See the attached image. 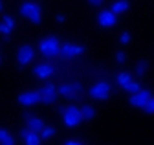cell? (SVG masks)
<instances>
[{
    "label": "cell",
    "mask_w": 154,
    "mask_h": 145,
    "mask_svg": "<svg viewBox=\"0 0 154 145\" xmlns=\"http://www.w3.org/2000/svg\"><path fill=\"white\" fill-rule=\"evenodd\" d=\"M22 138H24V141L28 143V145H41L44 140L41 138V134L38 132H33V131H22Z\"/></svg>",
    "instance_id": "13"
},
{
    "label": "cell",
    "mask_w": 154,
    "mask_h": 145,
    "mask_svg": "<svg viewBox=\"0 0 154 145\" xmlns=\"http://www.w3.org/2000/svg\"><path fill=\"white\" fill-rule=\"evenodd\" d=\"M88 2H90L92 6H95V8H99V6L103 4V0H88Z\"/></svg>",
    "instance_id": "29"
},
{
    "label": "cell",
    "mask_w": 154,
    "mask_h": 145,
    "mask_svg": "<svg viewBox=\"0 0 154 145\" xmlns=\"http://www.w3.org/2000/svg\"><path fill=\"white\" fill-rule=\"evenodd\" d=\"M150 96H152L150 90H147V88H140L138 92H134V94L128 97V103H130L134 108H141V110H143V106H145V103L149 101Z\"/></svg>",
    "instance_id": "5"
},
{
    "label": "cell",
    "mask_w": 154,
    "mask_h": 145,
    "mask_svg": "<svg viewBox=\"0 0 154 145\" xmlns=\"http://www.w3.org/2000/svg\"><path fill=\"white\" fill-rule=\"evenodd\" d=\"M63 119H64V125L73 129L77 127L81 121H83V114H81V108L75 106V105H68L63 108Z\"/></svg>",
    "instance_id": "3"
},
{
    "label": "cell",
    "mask_w": 154,
    "mask_h": 145,
    "mask_svg": "<svg viewBox=\"0 0 154 145\" xmlns=\"http://www.w3.org/2000/svg\"><path fill=\"white\" fill-rule=\"evenodd\" d=\"M57 101V94L55 96H41V103H44V105H53Z\"/></svg>",
    "instance_id": "23"
},
{
    "label": "cell",
    "mask_w": 154,
    "mask_h": 145,
    "mask_svg": "<svg viewBox=\"0 0 154 145\" xmlns=\"http://www.w3.org/2000/svg\"><path fill=\"white\" fill-rule=\"evenodd\" d=\"M130 39H132V37H130V33H128V31H125V33H121V39H119V41H121L123 44H128V42H130Z\"/></svg>",
    "instance_id": "27"
},
{
    "label": "cell",
    "mask_w": 154,
    "mask_h": 145,
    "mask_svg": "<svg viewBox=\"0 0 154 145\" xmlns=\"http://www.w3.org/2000/svg\"><path fill=\"white\" fill-rule=\"evenodd\" d=\"M33 59H35V48L31 44H24V46L18 48V51H17V61H18V64H20V66H26V64L33 63Z\"/></svg>",
    "instance_id": "6"
},
{
    "label": "cell",
    "mask_w": 154,
    "mask_h": 145,
    "mask_svg": "<svg viewBox=\"0 0 154 145\" xmlns=\"http://www.w3.org/2000/svg\"><path fill=\"white\" fill-rule=\"evenodd\" d=\"M33 74H35V77L46 81V79H50V77L55 74V66H53L51 63H38V64L33 68Z\"/></svg>",
    "instance_id": "9"
},
{
    "label": "cell",
    "mask_w": 154,
    "mask_h": 145,
    "mask_svg": "<svg viewBox=\"0 0 154 145\" xmlns=\"http://www.w3.org/2000/svg\"><path fill=\"white\" fill-rule=\"evenodd\" d=\"M147 68H149V63H147V61H140V63L136 64V76H138V77H143V76L147 74Z\"/></svg>",
    "instance_id": "21"
},
{
    "label": "cell",
    "mask_w": 154,
    "mask_h": 145,
    "mask_svg": "<svg viewBox=\"0 0 154 145\" xmlns=\"http://www.w3.org/2000/svg\"><path fill=\"white\" fill-rule=\"evenodd\" d=\"M81 114H83V119L92 121V119L95 118V108H94L92 105H83V106H81Z\"/></svg>",
    "instance_id": "15"
},
{
    "label": "cell",
    "mask_w": 154,
    "mask_h": 145,
    "mask_svg": "<svg viewBox=\"0 0 154 145\" xmlns=\"http://www.w3.org/2000/svg\"><path fill=\"white\" fill-rule=\"evenodd\" d=\"M57 92L64 97H77V94L81 92V85L79 83H68V85H61L57 88Z\"/></svg>",
    "instance_id": "11"
},
{
    "label": "cell",
    "mask_w": 154,
    "mask_h": 145,
    "mask_svg": "<svg viewBox=\"0 0 154 145\" xmlns=\"http://www.w3.org/2000/svg\"><path fill=\"white\" fill-rule=\"evenodd\" d=\"M57 20H59V22H64L66 19H64V15H57Z\"/></svg>",
    "instance_id": "30"
},
{
    "label": "cell",
    "mask_w": 154,
    "mask_h": 145,
    "mask_svg": "<svg viewBox=\"0 0 154 145\" xmlns=\"http://www.w3.org/2000/svg\"><path fill=\"white\" fill-rule=\"evenodd\" d=\"M2 8H4V4H2V0H0V11H2Z\"/></svg>",
    "instance_id": "31"
},
{
    "label": "cell",
    "mask_w": 154,
    "mask_h": 145,
    "mask_svg": "<svg viewBox=\"0 0 154 145\" xmlns=\"http://www.w3.org/2000/svg\"><path fill=\"white\" fill-rule=\"evenodd\" d=\"M18 103L22 106H33L37 103H41V92L38 90H29V92H22L18 96Z\"/></svg>",
    "instance_id": "10"
},
{
    "label": "cell",
    "mask_w": 154,
    "mask_h": 145,
    "mask_svg": "<svg viewBox=\"0 0 154 145\" xmlns=\"http://www.w3.org/2000/svg\"><path fill=\"white\" fill-rule=\"evenodd\" d=\"M130 9V2L128 0H116V2L112 4V11L116 15H121V13H127Z\"/></svg>",
    "instance_id": "14"
},
{
    "label": "cell",
    "mask_w": 154,
    "mask_h": 145,
    "mask_svg": "<svg viewBox=\"0 0 154 145\" xmlns=\"http://www.w3.org/2000/svg\"><path fill=\"white\" fill-rule=\"evenodd\" d=\"M2 22H4L6 26H9V28H15V20H13V17H9V15H6V17H4Z\"/></svg>",
    "instance_id": "25"
},
{
    "label": "cell",
    "mask_w": 154,
    "mask_h": 145,
    "mask_svg": "<svg viewBox=\"0 0 154 145\" xmlns=\"http://www.w3.org/2000/svg\"><path fill=\"white\" fill-rule=\"evenodd\" d=\"M143 110H145L147 114H154V96L149 97V101H147L145 106H143Z\"/></svg>",
    "instance_id": "22"
},
{
    "label": "cell",
    "mask_w": 154,
    "mask_h": 145,
    "mask_svg": "<svg viewBox=\"0 0 154 145\" xmlns=\"http://www.w3.org/2000/svg\"><path fill=\"white\" fill-rule=\"evenodd\" d=\"M130 79H134V77L128 74V72H119V74H118V77H116V81H118V85H119L121 88H123V86H125V85H127Z\"/></svg>",
    "instance_id": "19"
},
{
    "label": "cell",
    "mask_w": 154,
    "mask_h": 145,
    "mask_svg": "<svg viewBox=\"0 0 154 145\" xmlns=\"http://www.w3.org/2000/svg\"><path fill=\"white\" fill-rule=\"evenodd\" d=\"M116 61H118L119 64H123V63L127 61V55H125V51H118V53H116Z\"/></svg>",
    "instance_id": "26"
},
{
    "label": "cell",
    "mask_w": 154,
    "mask_h": 145,
    "mask_svg": "<svg viewBox=\"0 0 154 145\" xmlns=\"http://www.w3.org/2000/svg\"><path fill=\"white\" fill-rule=\"evenodd\" d=\"M141 88V85H140V81H134V79H130L125 86H123V90L125 92H128V94H134V92H138V90Z\"/></svg>",
    "instance_id": "18"
},
{
    "label": "cell",
    "mask_w": 154,
    "mask_h": 145,
    "mask_svg": "<svg viewBox=\"0 0 154 145\" xmlns=\"http://www.w3.org/2000/svg\"><path fill=\"white\" fill-rule=\"evenodd\" d=\"M85 53V48L79 44H73V42H64L61 44V57L64 59H75Z\"/></svg>",
    "instance_id": "7"
},
{
    "label": "cell",
    "mask_w": 154,
    "mask_h": 145,
    "mask_svg": "<svg viewBox=\"0 0 154 145\" xmlns=\"http://www.w3.org/2000/svg\"><path fill=\"white\" fill-rule=\"evenodd\" d=\"M38 51L42 53L46 59H55L61 55V42L55 35H50V37L42 39L41 44H38Z\"/></svg>",
    "instance_id": "1"
},
{
    "label": "cell",
    "mask_w": 154,
    "mask_h": 145,
    "mask_svg": "<svg viewBox=\"0 0 154 145\" xmlns=\"http://www.w3.org/2000/svg\"><path fill=\"white\" fill-rule=\"evenodd\" d=\"M11 31H13V28L6 26L4 22H0V33H2V35H6V39H9V35H11Z\"/></svg>",
    "instance_id": "24"
},
{
    "label": "cell",
    "mask_w": 154,
    "mask_h": 145,
    "mask_svg": "<svg viewBox=\"0 0 154 145\" xmlns=\"http://www.w3.org/2000/svg\"><path fill=\"white\" fill-rule=\"evenodd\" d=\"M0 143H2V145H13V143H15L13 134H9V132L4 131V129H0Z\"/></svg>",
    "instance_id": "17"
},
{
    "label": "cell",
    "mask_w": 154,
    "mask_h": 145,
    "mask_svg": "<svg viewBox=\"0 0 154 145\" xmlns=\"http://www.w3.org/2000/svg\"><path fill=\"white\" fill-rule=\"evenodd\" d=\"M38 92H41V96H55L57 94V86L53 83H44Z\"/></svg>",
    "instance_id": "16"
},
{
    "label": "cell",
    "mask_w": 154,
    "mask_h": 145,
    "mask_svg": "<svg viewBox=\"0 0 154 145\" xmlns=\"http://www.w3.org/2000/svg\"><path fill=\"white\" fill-rule=\"evenodd\" d=\"M0 63H2V59H0Z\"/></svg>",
    "instance_id": "32"
},
{
    "label": "cell",
    "mask_w": 154,
    "mask_h": 145,
    "mask_svg": "<svg viewBox=\"0 0 154 145\" xmlns=\"http://www.w3.org/2000/svg\"><path fill=\"white\" fill-rule=\"evenodd\" d=\"M64 145H83V141H79V140H64Z\"/></svg>",
    "instance_id": "28"
},
{
    "label": "cell",
    "mask_w": 154,
    "mask_h": 145,
    "mask_svg": "<svg viewBox=\"0 0 154 145\" xmlns=\"http://www.w3.org/2000/svg\"><path fill=\"white\" fill-rule=\"evenodd\" d=\"M44 127V121L38 116H26V129L33 131V132H41Z\"/></svg>",
    "instance_id": "12"
},
{
    "label": "cell",
    "mask_w": 154,
    "mask_h": 145,
    "mask_svg": "<svg viewBox=\"0 0 154 145\" xmlns=\"http://www.w3.org/2000/svg\"><path fill=\"white\" fill-rule=\"evenodd\" d=\"M97 24L101 28H114L118 24V15H116L112 9H103L97 15Z\"/></svg>",
    "instance_id": "8"
},
{
    "label": "cell",
    "mask_w": 154,
    "mask_h": 145,
    "mask_svg": "<svg viewBox=\"0 0 154 145\" xmlns=\"http://www.w3.org/2000/svg\"><path fill=\"white\" fill-rule=\"evenodd\" d=\"M38 134H41V138L42 140H50V138H53L55 136V127H42V131L41 132H38Z\"/></svg>",
    "instance_id": "20"
},
{
    "label": "cell",
    "mask_w": 154,
    "mask_h": 145,
    "mask_svg": "<svg viewBox=\"0 0 154 145\" xmlns=\"http://www.w3.org/2000/svg\"><path fill=\"white\" fill-rule=\"evenodd\" d=\"M110 92H112V88H110V85H108L106 81H97L95 85H92V86H90L88 96H90L92 99L105 101V99H108V97H110Z\"/></svg>",
    "instance_id": "4"
},
{
    "label": "cell",
    "mask_w": 154,
    "mask_h": 145,
    "mask_svg": "<svg viewBox=\"0 0 154 145\" xmlns=\"http://www.w3.org/2000/svg\"><path fill=\"white\" fill-rule=\"evenodd\" d=\"M20 15L26 17V19L31 22V24H41L42 20V11H41V6L35 4V2H24L20 6Z\"/></svg>",
    "instance_id": "2"
}]
</instances>
